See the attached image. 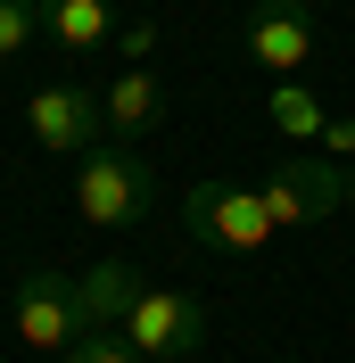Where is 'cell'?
Returning <instances> with one entry per match:
<instances>
[{
	"instance_id": "30bf717a",
	"label": "cell",
	"mask_w": 355,
	"mask_h": 363,
	"mask_svg": "<svg viewBox=\"0 0 355 363\" xmlns=\"http://www.w3.org/2000/svg\"><path fill=\"white\" fill-rule=\"evenodd\" d=\"M42 25L58 50H99L116 17H108V0H42Z\"/></svg>"
},
{
	"instance_id": "4fadbf2b",
	"label": "cell",
	"mask_w": 355,
	"mask_h": 363,
	"mask_svg": "<svg viewBox=\"0 0 355 363\" xmlns=\"http://www.w3.org/2000/svg\"><path fill=\"white\" fill-rule=\"evenodd\" d=\"M67 363H149V355H133V339H124V330H91Z\"/></svg>"
},
{
	"instance_id": "ba28073f",
	"label": "cell",
	"mask_w": 355,
	"mask_h": 363,
	"mask_svg": "<svg viewBox=\"0 0 355 363\" xmlns=\"http://www.w3.org/2000/svg\"><path fill=\"white\" fill-rule=\"evenodd\" d=\"M149 289L124 256H99L91 272H75V306H83V330H124V314H133V297Z\"/></svg>"
},
{
	"instance_id": "8fae6325",
	"label": "cell",
	"mask_w": 355,
	"mask_h": 363,
	"mask_svg": "<svg viewBox=\"0 0 355 363\" xmlns=\"http://www.w3.org/2000/svg\"><path fill=\"white\" fill-rule=\"evenodd\" d=\"M265 116H273V133H281V140H322V124H331V116H322V99H314L297 74H289V83H273Z\"/></svg>"
},
{
	"instance_id": "7c38bea8",
	"label": "cell",
	"mask_w": 355,
	"mask_h": 363,
	"mask_svg": "<svg viewBox=\"0 0 355 363\" xmlns=\"http://www.w3.org/2000/svg\"><path fill=\"white\" fill-rule=\"evenodd\" d=\"M33 33H42V0H0V58H25Z\"/></svg>"
},
{
	"instance_id": "5bb4252c",
	"label": "cell",
	"mask_w": 355,
	"mask_h": 363,
	"mask_svg": "<svg viewBox=\"0 0 355 363\" xmlns=\"http://www.w3.org/2000/svg\"><path fill=\"white\" fill-rule=\"evenodd\" d=\"M116 50H124V67H141V58L157 50V33H149V25H124V33H116Z\"/></svg>"
},
{
	"instance_id": "9a60e30c",
	"label": "cell",
	"mask_w": 355,
	"mask_h": 363,
	"mask_svg": "<svg viewBox=\"0 0 355 363\" xmlns=\"http://www.w3.org/2000/svg\"><path fill=\"white\" fill-rule=\"evenodd\" d=\"M322 149H331V157H355V116H331V124H322Z\"/></svg>"
},
{
	"instance_id": "7a4b0ae2",
	"label": "cell",
	"mask_w": 355,
	"mask_h": 363,
	"mask_svg": "<svg viewBox=\"0 0 355 363\" xmlns=\"http://www.w3.org/2000/svg\"><path fill=\"white\" fill-rule=\"evenodd\" d=\"M182 223H190V240L215 256H256L273 240V215L265 199H256V182H199L190 199H182Z\"/></svg>"
},
{
	"instance_id": "3957f363",
	"label": "cell",
	"mask_w": 355,
	"mask_h": 363,
	"mask_svg": "<svg viewBox=\"0 0 355 363\" xmlns=\"http://www.w3.org/2000/svg\"><path fill=\"white\" fill-rule=\"evenodd\" d=\"M355 190V174L339 157H281L273 174H256V199H265L273 231H297V223H322V215H339Z\"/></svg>"
},
{
	"instance_id": "52a82bcc",
	"label": "cell",
	"mask_w": 355,
	"mask_h": 363,
	"mask_svg": "<svg viewBox=\"0 0 355 363\" xmlns=\"http://www.w3.org/2000/svg\"><path fill=\"white\" fill-rule=\"evenodd\" d=\"M240 50L273 74V83H289V74L314 58V17H306V0H256L248 25H240Z\"/></svg>"
},
{
	"instance_id": "6da1fadb",
	"label": "cell",
	"mask_w": 355,
	"mask_h": 363,
	"mask_svg": "<svg viewBox=\"0 0 355 363\" xmlns=\"http://www.w3.org/2000/svg\"><path fill=\"white\" fill-rule=\"evenodd\" d=\"M75 206H83L91 223H108V231H133V223H149L157 182H149V165H141L124 140H99V149L75 165Z\"/></svg>"
},
{
	"instance_id": "8992f818",
	"label": "cell",
	"mask_w": 355,
	"mask_h": 363,
	"mask_svg": "<svg viewBox=\"0 0 355 363\" xmlns=\"http://www.w3.org/2000/svg\"><path fill=\"white\" fill-rule=\"evenodd\" d=\"M9 322H17V339L33 347V355H75V347L91 339L67 272H25V281H17V306H9Z\"/></svg>"
},
{
	"instance_id": "5b68a950",
	"label": "cell",
	"mask_w": 355,
	"mask_h": 363,
	"mask_svg": "<svg viewBox=\"0 0 355 363\" xmlns=\"http://www.w3.org/2000/svg\"><path fill=\"white\" fill-rule=\"evenodd\" d=\"M124 339L133 355H157V363H190L207 347V306L190 289H141L133 314H124Z\"/></svg>"
},
{
	"instance_id": "277c9868",
	"label": "cell",
	"mask_w": 355,
	"mask_h": 363,
	"mask_svg": "<svg viewBox=\"0 0 355 363\" xmlns=\"http://www.w3.org/2000/svg\"><path fill=\"white\" fill-rule=\"evenodd\" d=\"M25 133L50 157H91L99 133H108V99L91 83H42V91H25Z\"/></svg>"
},
{
	"instance_id": "9c48e42d",
	"label": "cell",
	"mask_w": 355,
	"mask_h": 363,
	"mask_svg": "<svg viewBox=\"0 0 355 363\" xmlns=\"http://www.w3.org/2000/svg\"><path fill=\"white\" fill-rule=\"evenodd\" d=\"M99 99H108V133H116V140L149 133L157 116H165V91H157V74H149V67H124L108 91H99Z\"/></svg>"
}]
</instances>
